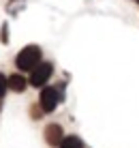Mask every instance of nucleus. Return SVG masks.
I'll return each mask as SVG.
<instances>
[{"instance_id": "1", "label": "nucleus", "mask_w": 139, "mask_h": 148, "mask_svg": "<svg viewBox=\"0 0 139 148\" xmlns=\"http://www.w3.org/2000/svg\"><path fill=\"white\" fill-rule=\"evenodd\" d=\"M41 62V47L39 45H26L15 56V67L19 71H32Z\"/></svg>"}, {"instance_id": "2", "label": "nucleus", "mask_w": 139, "mask_h": 148, "mask_svg": "<svg viewBox=\"0 0 139 148\" xmlns=\"http://www.w3.org/2000/svg\"><path fill=\"white\" fill-rule=\"evenodd\" d=\"M51 73H54V64H51V62H39L37 67L30 71V77H28L30 86H34V88H43V86L49 82Z\"/></svg>"}, {"instance_id": "3", "label": "nucleus", "mask_w": 139, "mask_h": 148, "mask_svg": "<svg viewBox=\"0 0 139 148\" xmlns=\"http://www.w3.org/2000/svg\"><path fill=\"white\" fill-rule=\"evenodd\" d=\"M60 103V95H58V88H54V86H43L41 88V95H39V108L43 112H54L58 108Z\"/></svg>"}, {"instance_id": "4", "label": "nucleus", "mask_w": 139, "mask_h": 148, "mask_svg": "<svg viewBox=\"0 0 139 148\" xmlns=\"http://www.w3.org/2000/svg\"><path fill=\"white\" fill-rule=\"evenodd\" d=\"M64 140V131L60 125H56V122H51V125L45 127V142H47L49 146H60V142Z\"/></svg>"}, {"instance_id": "5", "label": "nucleus", "mask_w": 139, "mask_h": 148, "mask_svg": "<svg viewBox=\"0 0 139 148\" xmlns=\"http://www.w3.org/2000/svg\"><path fill=\"white\" fill-rule=\"evenodd\" d=\"M28 84H30V82L26 79L22 73H13V75H9V90H13V92H24Z\"/></svg>"}, {"instance_id": "6", "label": "nucleus", "mask_w": 139, "mask_h": 148, "mask_svg": "<svg viewBox=\"0 0 139 148\" xmlns=\"http://www.w3.org/2000/svg\"><path fill=\"white\" fill-rule=\"evenodd\" d=\"M58 148H84V142H81L79 137H75V135H66L64 140L60 142Z\"/></svg>"}, {"instance_id": "7", "label": "nucleus", "mask_w": 139, "mask_h": 148, "mask_svg": "<svg viewBox=\"0 0 139 148\" xmlns=\"http://www.w3.org/2000/svg\"><path fill=\"white\" fill-rule=\"evenodd\" d=\"M26 7V0H9L7 2V13L9 15H17Z\"/></svg>"}, {"instance_id": "8", "label": "nucleus", "mask_w": 139, "mask_h": 148, "mask_svg": "<svg viewBox=\"0 0 139 148\" xmlns=\"http://www.w3.org/2000/svg\"><path fill=\"white\" fill-rule=\"evenodd\" d=\"M9 90V77L4 73H0V97H4Z\"/></svg>"}, {"instance_id": "9", "label": "nucleus", "mask_w": 139, "mask_h": 148, "mask_svg": "<svg viewBox=\"0 0 139 148\" xmlns=\"http://www.w3.org/2000/svg\"><path fill=\"white\" fill-rule=\"evenodd\" d=\"M0 43H4V45L9 43V24L7 22H4L2 28H0Z\"/></svg>"}, {"instance_id": "10", "label": "nucleus", "mask_w": 139, "mask_h": 148, "mask_svg": "<svg viewBox=\"0 0 139 148\" xmlns=\"http://www.w3.org/2000/svg\"><path fill=\"white\" fill-rule=\"evenodd\" d=\"M0 112H2V97H0Z\"/></svg>"}, {"instance_id": "11", "label": "nucleus", "mask_w": 139, "mask_h": 148, "mask_svg": "<svg viewBox=\"0 0 139 148\" xmlns=\"http://www.w3.org/2000/svg\"><path fill=\"white\" fill-rule=\"evenodd\" d=\"M137 2H139V0H137Z\"/></svg>"}]
</instances>
